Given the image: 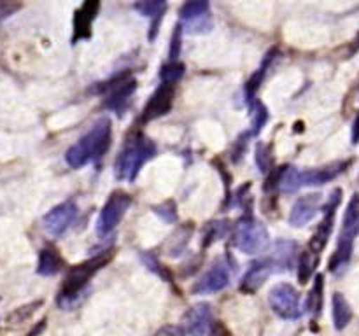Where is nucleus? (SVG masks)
<instances>
[{
	"label": "nucleus",
	"instance_id": "f257e3e1",
	"mask_svg": "<svg viewBox=\"0 0 359 336\" xmlns=\"http://www.w3.org/2000/svg\"><path fill=\"white\" fill-rule=\"evenodd\" d=\"M111 121L105 118L98 119L90 132L67 150V163L72 168H81L90 161H100L111 146Z\"/></svg>",
	"mask_w": 359,
	"mask_h": 336
},
{
	"label": "nucleus",
	"instance_id": "f03ea898",
	"mask_svg": "<svg viewBox=\"0 0 359 336\" xmlns=\"http://www.w3.org/2000/svg\"><path fill=\"white\" fill-rule=\"evenodd\" d=\"M154 144L144 135L137 133L135 136L128 139L125 149L119 153L118 160H116L114 172L118 178H125V181L133 182L139 175L140 168L146 164L154 156Z\"/></svg>",
	"mask_w": 359,
	"mask_h": 336
},
{
	"label": "nucleus",
	"instance_id": "7ed1b4c3",
	"mask_svg": "<svg viewBox=\"0 0 359 336\" xmlns=\"http://www.w3.org/2000/svg\"><path fill=\"white\" fill-rule=\"evenodd\" d=\"M107 261H109V254L105 252V254L95 255V258L88 259V261L81 262V265L72 266V268L69 270V273H67V279L65 282H63L62 293H60L58 296L60 307L63 308L70 307V303H72L74 300H77V296H79V294L84 290V287L88 286L91 276H93L95 273H97Z\"/></svg>",
	"mask_w": 359,
	"mask_h": 336
},
{
	"label": "nucleus",
	"instance_id": "20e7f679",
	"mask_svg": "<svg viewBox=\"0 0 359 336\" xmlns=\"http://www.w3.org/2000/svg\"><path fill=\"white\" fill-rule=\"evenodd\" d=\"M233 245L244 254H258L269 247V231L252 214H245L235 224Z\"/></svg>",
	"mask_w": 359,
	"mask_h": 336
},
{
	"label": "nucleus",
	"instance_id": "39448f33",
	"mask_svg": "<svg viewBox=\"0 0 359 336\" xmlns=\"http://www.w3.org/2000/svg\"><path fill=\"white\" fill-rule=\"evenodd\" d=\"M130 203H132V198L125 191H114L109 196L97 220V233L100 237H107L109 233L114 231V227L121 223L123 216L128 210Z\"/></svg>",
	"mask_w": 359,
	"mask_h": 336
},
{
	"label": "nucleus",
	"instance_id": "423d86ee",
	"mask_svg": "<svg viewBox=\"0 0 359 336\" xmlns=\"http://www.w3.org/2000/svg\"><path fill=\"white\" fill-rule=\"evenodd\" d=\"M269 303L272 310L279 315L280 318L293 321L298 318L302 314L300 308V294L291 284H277L272 287L269 294Z\"/></svg>",
	"mask_w": 359,
	"mask_h": 336
},
{
	"label": "nucleus",
	"instance_id": "0eeeda50",
	"mask_svg": "<svg viewBox=\"0 0 359 336\" xmlns=\"http://www.w3.org/2000/svg\"><path fill=\"white\" fill-rule=\"evenodd\" d=\"M231 261L228 255L224 258H217L214 265L210 266L209 272L193 286V293L195 294H212L219 293V290L226 289L230 284L231 276Z\"/></svg>",
	"mask_w": 359,
	"mask_h": 336
},
{
	"label": "nucleus",
	"instance_id": "6e6552de",
	"mask_svg": "<svg viewBox=\"0 0 359 336\" xmlns=\"http://www.w3.org/2000/svg\"><path fill=\"white\" fill-rule=\"evenodd\" d=\"M135 90L137 83L133 77H130V74L116 76L114 79H111L100 88L105 97V107L112 108V111H121Z\"/></svg>",
	"mask_w": 359,
	"mask_h": 336
},
{
	"label": "nucleus",
	"instance_id": "1a4fd4ad",
	"mask_svg": "<svg viewBox=\"0 0 359 336\" xmlns=\"http://www.w3.org/2000/svg\"><path fill=\"white\" fill-rule=\"evenodd\" d=\"M77 216V205L74 200L60 203L53 206L44 217H42V227L49 237H60L70 224L74 223Z\"/></svg>",
	"mask_w": 359,
	"mask_h": 336
},
{
	"label": "nucleus",
	"instance_id": "9d476101",
	"mask_svg": "<svg viewBox=\"0 0 359 336\" xmlns=\"http://www.w3.org/2000/svg\"><path fill=\"white\" fill-rule=\"evenodd\" d=\"M214 326V315L210 310V304L198 303L195 307L189 308L182 317V328L181 331L184 335H209L212 332Z\"/></svg>",
	"mask_w": 359,
	"mask_h": 336
},
{
	"label": "nucleus",
	"instance_id": "9b49d317",
	"mask_svg": "<svg viewBox=\"0 0 359 336\" xmlns=\"http://www.w3.org/2000/svg\"><path fill=\"white\" fill-rule=\"evenodd\" d=\"M175 98V84L174 83H163L161 80L160 88L153 93L149 102L146 104L142 111L144 121H153V119L161 118V115L168 114L174 105Z\"/></svg>",
	"mask_w": 359,
	"mask_h": 336
},
{
	"label": "nucleus",
	"instance_id": "f8f14e48",
	"mask_svg": "<svg viewBox=\"0 0 359 336\" xmlns=\"http://www.w3.org/2000/svg\"><path fill=\"white\" fill-rule=\"evenodd\" d=\"M276 272V266H273L272 258H263V259H256L251 266H249L248 273L244 275L241 284V289L244 293L252 294L259 289V287L265 284V280L269 279L270 273Z\"/></svg>",
	"mask_w": 359,
	"mask_h": 336
},
{
	"label": "nucleus",
	"instance_id": "ddd939ff",
	"mask_svg": "<svg viewBox=\"0 0 359 336\" xmlns=\"http://www.w3.org/2000/svg\"><path fill=\"white\" fill-rule=\"evenodd\" d=\"M98 7H100V0H86L84 6L77 10L76 20H74V31H76L74 41L90 35L91 23H93V20L97 18Z\"/></svg>",
	"mask_w": 359,
	"mask_h": 336
},
{
	"label": "nucleus",
	"instance_id": "4468645a",
	"mask_svg": "<svg viewBox=\"0 0 359 336\" xmlns=\"http://www.w3.org/2000/svg\"><path fill=\"white\" fill-rule=\"evenodd\" d=\"M318 206H319L318 195L304 196V198H300L297 203H294L293 210H291L290 214V223L297 227L304 226V224H307L309 220L316 216Z\"/></svg>",
	"mask_w": 359,
	"mask_h": 336
},
{
	"label": "nucleus",
	"instance_id": "2eb2a0df",
	"mask_svg": "<svg viewBox=\"0 0 359 336\" xmlns=\"http://www.w3.org/2000/svg\"><path fill=\"white\" fill-rule=\"evenodd\" d=\"M337 202H339V198L335 200V203H330L328 210H326V217L323 219V223L319 224L318 231H316V234L312 237L311 240V252H314V254H318V252H321L323 248H325L326 241H328V237H330V231H332V226H333V216H335V205Z\"/></svg>",
	"mask_w": 359,
	"mask_h": 336
},
{
	"label": "nucleus",
	"instance_id": "dca6fc26",
	"mask_svg": "<svg viewBox=\"0 0 359 336\" xmlns=\"http://www.w3.org/2000/svg\"><path fill=\"white\" fill-rule=\"evenodd\" d=\"M63 261H62V255L58 254V251L55 248H42L39 252V262H37V273L39 275H44V276H51L56 275V273L62 270Z\"/></svg>",
	"mask_w": 359,
	"mask_h": 336
},
{
	"label": "nucleus",
	"instance_id": "f3484780",
	"mask_svg": "<svg viewBox=\"0 0 359 336\" xmlns=\"http://www.w3.org/2000/svg\"><path fill=\"white\" fill-rule=\"evenodd\" d=\"M293 248L294 244H290V241L284 240L277 241L276 251L270 255L273 261V266H276V272H283L286 266L291 265V261H293Z\"/></svg>",
	"mask_w": 359,
	"mask_h": 336
},
{
	"label": "nucleus",
	"instance_id": "a211bd4d",
	"mask_svg": "<svg viewBox=\"0 0 359 336\" xmlns=\"http://www.w3.org/2000/svg\"><path fill=\"white\" fill-rule=\"evenodd\" d=\"M182 76H184V65H182L181 62H177V59H170L167 65L161 66L160 77L163 83H174L175 84Z\"/></svg>",
	"mask_w": 359,
	"mask_h": 336
},
{
	"label": "nucleus",
	"instance_id": "6ab92c4d",
	"mask_svg": "<svg viewBox=\"0 0 359 336\" xmlns=\"http://www.w3.org/2000/svg\"><path fill=\"white\" fill-rule=\"evenodd\" d=\"M349 317L351 312L346 300H344L340 294H335V298H333V318H335L337 328H344V326L347 324V321H349Z\"/></svg>",
	"mask_w": 359,
	"mask_h": 336
},
{
	"label": "nucleus",
	"instance_id": "aec40b11",
	"mask_svg": "<svg viewBox=\"0 0 359 336\" xmlns=\"http://www.w3.org/2000/svg\"><path fill=\"white\" fill-rule=\"evenodd\" d=\"M165 4H167V0H139V2L135 4V9L139 10L140 14H144V16L154 18L160 16Z\"/></svg>",
	"mask_w": 359,
	"mask_h": 336
},
{
	"label": "nucleus",
	"instance_id": "412c9836",
	"mask_svg": "<svg viewBox=\"0 0 359 336\" xmlns=\"http://www.w3.org/2000/svg\"><path fill=\"white\" fill-rule=\"evenodd\" d=\"M256 163H258L259 172L262 174H270L273 164L272 150H270V146H265V144H258L256 147Z\"/></svg>",
	"mask_w": 359,
	"mask_h": 336
},
{
	"label": "nucleus",
	"instance_id": "4be33fe9",
	"mask_svg": "<svg viewBox=\"0 0 359 336\" xmlns=\"http://www.w3.org/2000/svg\"><path fill=\"white\" fill-rule=\"evenodd\" d=\"M314 265L316 261L312 259L311 251L304 252L300 258V262H298V280H300V284H305L311 279L312 272H314Z\"/></svg>",
	"mask_w": 359,
	"mask_h": 336
},
{
	"label": "nucleus",
	"instance_id": "5701e85b",
	"mask_svg": "<svg viewBox=\"0 0 359 336\" xmlns=\"http://www.w3.org/2000/svg\"><path fill=\"white\" fill-rule=\"evenodd\" d=\"M321 304H323V276L319 275L316 279L314 289L311 290V296H309V308L312 312H321Z\"/></svg>",
	"mask_w": 359,
	"mask_h": 336
},
{
	"label": "nucleus",
	"instance_id": "b1692460",
	"mask_svg": "<svg viewBox=\"0 0 359 336\" xmlns=\"http://www.w3.org/2000/svg\"><path fill=\"white\" fill-rule=\"evenodd\" d=\"M181 24H177L174 30V35H172V44H170V52H168V56H170V59H177V56L181 55Z\"/></svg>",
	"mask_w": 359,
	"mask_h": 336
},
{
	"label": "nucleus",
	"instance_id": "393cba45",
	"mask_svg": "<svg viewBox=\"0 0 359 336\" xmlns=\"http://www.w3.org/2000/svg\"><path fill=\"white\" fill-rule=\"evenodd\" d=\"M142 261L146 262L147 268L153 270V272H156V273H160L161 276L167 275V272H163V270L160 268L161 265H160V261H158V259H156V255H153V254H144V255H142Z\"/></svg>",
	"mask_w": 359,
	"mask_h": 336
},
{
	"label": "nucleus",
	"instance_id": "a878e982",
	"mask_svg": "<svg viewBox=\"0 0 359 336\" xmlns=\"http://www.w3.org/2000/svg\"><path fill=\"white\" fill-rule=\"evenodd\" d=\"M359 139V118L356 119V126H354V142H358Z\"/></svg>",
	"mask_w": 359,
	"mask_h": 336
}]
</instances>
